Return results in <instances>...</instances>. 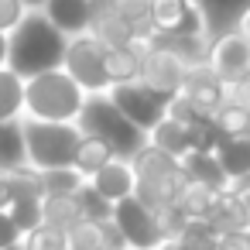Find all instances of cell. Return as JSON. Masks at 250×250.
Instances as JSON below:
<instances>
[{"mask_svg": "<svg viewBox=\"0 0 250 250\" xmlns=\"http://www.w3.org/2000/svg\"><path fill=\"white\" fill-rule=\"evenodd\" d=\"M65 45H69V38L42 11H28L21 18V24L7 35V69L18 72L21 79L62 69Z\"/></svg>", "mask_w": 250, "mask_h": 250, "instance_id": "cell-1", "label": "cell"}, {"mask_svg": "<svg viewBox=\"0 0 250 250\" xmlns=\"http://www.w3.org/2000/svg\"><path fill=\"white\" fill-rule=\"evenodd\" d=\"M86 93L65 76V69H52L42 76L24 79V117L48 120V124H76Z\"/></svg>", "mask_w": 250, "mask_h": 250, "instance_id": "cell-2", "label": "cell"}, {"mask_svg": "<svg viewBox=\"0 0 250 250\" xmlns=\"http://www.w3.org/2000/svg\"><path fill=\"white\" fill-rule=\"evenodd\" d=\"M76 127H79L83 134L100 137L103 144H110V151H113L117 158H124V161H130V158L147 144V134H144L141 127H134V124L117 110V103H113L106 93L86 96Z\"/></svg>", "mask_w": 250, "mask_h": 250, "instance_id": "cell-3", "label": "cell"}, {"mask_svg": "<svg viewBox=\"0 0 250 250\" xmlns=\"http://www.w3.org/2000/svg\"><path fill=\"white\" fill-rule=\"evenodd\" d=\"M130 168H134V178H137L134 199L144 202L151 212L171 206V202L178 199L182 185L188 182L182 161L171 158V154H165V151H158V147H151V144H144V147L130 158Z\"/></svg>", "mask_w": 250, "mask_h": 250, "instance_id": "cell-4", "label": "cell"}, {"mask_svg": "<svg viewBox=\"0 0 250 250\" xmlns=\"http://www.w3.org/2000/svg\"><path fill=\"white\" fill-rule=\"evenodd\" d=\"M24 124V151L28 168L52 171V168H72L76 147L83 130L76 124H48V120H21Z\"/></svg>", "mask_w": 250, "mask_h": 250, "instance_id": "cell-5", "label": "cell"}, {"mask_svg": "<svg viewBox=\"0 0 250 250\" xmlns=\"http://www.w3.org/2000/svg\"><path fill=\"white\" fill-rule=\"evenodd\" d=\"M65 76H72V83L93 96V93H110V79H106V48L86 31L69 38L65 45V62H62Z\"/></svg>", "mask_w": 250, "mask_h": 250, "instance_id": "cell-6", "label": "cell"}, {"mask_svg": "<svg viewBox=\"0 0 250 250\" xmlns=\"http://www.w3.org/2000/svg\"><path fill=\"white\" fill-rule=\"evenodd\" d=\"M110 219H113L117 229L124 233L127 250H158V247L165 243V233H161V226H158V216H154L144 202H137L134 195L113 202V216H110Z\"/></svg>", "mask_w": 250, "mask_h": 250, "instance_id": "cell-7", "label": "cell"}, {"mask_svg": "<svg viewBox=\"0 0 250 250\" xmlns=\"http://www.w3.org/2000/svg\"><path fill=\"white\" fill-rule=\"evenodd\" d=\"M185 72H188V65L178 55H171L168 48H158V45H144V52H141V79L137 83H144L151 93L171 100L175 93H182Z\"/></svg>", "mask_w": 250, "mask_h": 250, "instance_id": "cell-8", "label": "cell"}, {"mask_svg": "<svg viewBox=\"0 0 250 250\" xmlns=\"http://www.w3.org/2000/svg\"><path fill=\"white\" fill-rule=\"evenodd\" d=\"M113 103H117V110L134 124V127H141L144 134L154 127V124H161L165 120V110H168V100L165 96H158V93H151L144 83H124V86H110V93H106Z\"/></svg>", "mask_w": 250, "mask_h": 250, "instance_id": "cell-9", "label": "cell"}, {"mask_svg": "<svg viewBox=\"0 0 250 250\" xmlns=\"http://www.w3.org/2000/svg\"><path fill=\"white\" fill-rule=\"evenodd\" d=\"M206 65H209L223 83H233V79L250 76V42L240 38L236 31H226V35L209 38Z\"/></svg>", "mask_w": 250, "mask_h": 250, "instance_id": "cell-10", "label": "cell"}, {"mask_svg": "<svg viewBox=\"0 0 250 250\" xmlns=\"http://www.w3.org/2000/svg\"><path fill=\"white\" fill-rule=\"evenodd\" d=\"M182 96L199 110V117H216L223 106H226V83L202 62V65H192L185 72V83H182Z\"/></svg>", "mask_w": 250, "mask_h": 250, "instance_id": "cell-11", "label": "cell"}, {"mask_svg": "<svg viewBox=\"0 0 250 250\" xmlns=\"http://www.w3.org/2000/svg\"><path fill=\"white\" fill-rule=\"evenodd\" d=\"M154 35H206L195 0H151Z\"/></svg>", "mask_w": 250, "mask_h": 250, "instance_id": "cell-12", "label": "cell"}, {"mask_svg": "<svg viewBox=\"0 0 250 250\" xmlns=\"http://www.w3.org/2000/svg\"><path fill=\"white\" fill-rule=\"evenodd\" d=\"M89 35L103 45V48H127V45H141L134 28L110 7V0H93V21H89Z\"/></svg>", "mask_w": 250, "mask_h": 250, "instance_id": "cell-13", "label": "cell"}, {"mask_svg": "<svg viewBox=\"0 0 250 250\" xmlns=\"http://www.w3.org/2000/svg\"><path fill=\"white\" fill-rule=\"evenodd\" d=\"M42 14H45L65 38H76V35H86V31H89L93 0H48V4L42 7Z\"/></svg>", "mask_w": 250, "mask_h": 250, "instance_id": "cell-14", "label": "cell"}, {"mask_svg": "<svg viewBox=\"0 0 250 250\" xmlns=\"http://www.w3.org/2000/svg\"><path fill=\"white\" fill-rule=\"evenodd\" d=\"M89 185L106 199V202H120V199H130L134 195V185H137V178H134V168H130V161H124V158H113L106 168H100L93 178H89Z\"/></svg>", "mask_w": 250, "mask_h": 250, "instance_id": "cell-15", "label": "cell"}, {"mask_svg": "<svg viewBox=\"0 0 250 250\" xmlns=\"http://www.w3.org/2000/svg\"><path fill=\"white\" fill-rule=\"evenodd\" d=\"M199 14H202V28H206V42L216 35L233 31V21L240 18V11L250 4V0H195Z\"/></svg>", "mask_w": 250, "mask_h": 250, "instance_id": "cell-16", "label": "cell"}, {"mask_svg": "<svg viewBox=\"0 0 250 250\" xmlns=\"http://www.w3.org/2000/svg\"><path fill=\"white\" fill-rule=\"evenodd\" d=\"M182 168H185V178L188 182H199V185H209L216 192H226L229 188V178L219 165L216 154H206V151H188L182 158Z\"/></svg>", "mask_w": 250, "mask_h": 250, "instance_id": "cell-17", "label": "cell"}, {"mask_svg": "<svg viewBox=\"0 0 250 250\" xmlns=\"http://www.w3.org/2000/svg\"><path fill=\"white\" fill-rule=\"evenodd\" d=\"M28 168V151H24V124L7 120L0 124V175H14Z\"/></svg>", "mask_w": 250, "mask_h": 250, "instance_id": "cell-18", "label": "cell"}, {"mask_svg": "<svg viewBox=\"0 0 250 250\" xmlns=\"http://www.w3.org/2000/svg\"><path fill=\"white\" fill-rule=\"evenodd\" d=\"M147 45H158V48H168L171 55H178L188 69L192 65H202L206 62V52H209V42L206 35H154Z\"/></svg>", "mask_w": 250, "mask_h": 250, "instance_id": "cell-19", "label": "cell"}, {"mask_svg": "<svg viewBox=\"0 0 250 250\" xmlns=\"http://www.w3.org/2000/svg\"><path fill=\"white\" fill-rule=\"evenodd\" d=\"M141 52H144V45L106 48V79H110V86H124V83L141 79Z\"/></svg>", "mask_w": 250, "mask_h": 250, "instance_id": "cell-20", "label": "cell"}, {"mask_svg": "<svg viewBox=\"0 0 250 250\" xmlns=\"http://www.w3.org/2000/svg\"><path fill=\"white\" fill-rule=\"evenodd\" d=\"M209 223H212V229H216V233L250 229V212H247L243 199H240V195H236L233 188H226V192L219 195V202H216V209H212Z\"/></svg>", "mask_w": 250, "mask_h": 250, "instance_id": "cell-21", "label": "cell"}, {"mask_svg": "<svg viewBox=\"0 0 250 250\" xmlns=\"http://www.w3.org/2000/svg\"><path fill=\"white\" fill-rule=\"evenodd\" d=\"M216 158H219L229 185L247 178L250 175V137H223L216 147Z\"/></svg>", "mask_w": 250, "mask_h": 250, "instance_id": "cell-22", "label": "cell"}, {"mask_svg": "<svg viewBox=\"0 0 250 250\" xmlns=\"http://www.w3.org/2000/svg\"><path fill=\"white\" fill-rule=\"evenodd\" d=\"M113 158H117V154L110 151V144H103L100 137L83 134V137H79V147H76V158H72V168L89 182V178H93L100 168H106Z\"/></svg>", "mask_w": 250, "mask_h": 250, "instance_id": "cell-23", "label": "cell"}, {"mask_svg": "<svg viewBox=\"0 0 250 250\" xmlns=\"http://www.w3.org/2000/svg\"><path fill=\"white\" fill-rule=\"evenodd\" d=\"M219 195H223V192H216V188H209V185L185 182L182 192H178V199H175V206H178L188 219H209L212 209H216V202H219Z\"/></svg>", "mask_w": 250, "mask_h": 250, "instance_id": "cell-24", "label": "cell"}, {"mask_svg": "<svg viewBox=\"0 0 250 250\" xmlns=\"http://www.w3.org/2000/svg\"><path fill=\"white\" fill-rule=\"evenodd\" d=\"M147 144L182 161V158L188 154V127H182V124H175L171 117H165L161 124H154V127L147 130Z\"/></svg>", "mask_w": 250, "mask_h": 250, "instance_id": "cell-25", "label": "cell"}, {"mask_svg": "<svg viewBox=\"0 0 250 250\" xmlns=\"http://www.w3.org/2000/svg\"><path fill=\"white\" fill-rule=\"evenodd\" d=\"M79 219H83V212H79L76 195H45L42 199V223L45 226H52L59 233H69Z\"/></svg>", "mask_w": 250, "mask_h": 250, "instance_id": "cell-26", "label": "cell"}, {"mask_svg": "<svg viewBox=\"0 0 250 250\" xmlns=\"http://www.w3.org/2000/svg\"><path fill=\"white\" fill-rule=\"evenodd\" d=\"M24 120V79L11 69H0V124Z\"/></svg>", "mask_w": 250, "mask_h": 250, "instance_id": "cell-27", "label": "cell"}, {"mask_svg": "<svg viewBox=\"0 0 250 250\" xmlns=\"http://www.w3.org/2000/svg\"><path fill=\"white\" fill-rule=\"evenodd\" d=\"M110 7L134 28L137 42L147 45L154 38V21H151V0H110Z\"/></svg>", "mask_w": 250, "mask_h": 250, "instance_id": "cell-28", "label": "cell"}, {"mask_svg": "<svg viewBox=\"0 0 250 250\" xmlns=\"http://www.w3.org/2000/svg\"><path fill=\"white\" fill-rule=\"evenodd\" d=\"M7 216L14 219V226H18L21 236H24V233H31V229L42 226V199H38V195H18V199H11Z\"/></svg>", "mask_w": 250, "mask_h": 250, "instance_id": "cell-29", "label": "cell"}, {"mask_svg": "<svg viewBox=\"0 0 250 250\" xmlns=\"http://www.w3.org/2000/svg\"><path fill=\"white\" fill-rule=\"evenodd\" d=\"M42 175V192L45 195H76L79 185L86 182L76 168H52V171H38Z\"/></svg>", "mask_w": 250, "mask_h": 250, "instance_id": "cell-30", "label": "cell"}, {"mask_svg": "<svg viewBox=\"0 0 250 250\" xmlns=\"http://www.w3.org/2000/svg\"><path fill=\"white\" fill-rule=\"evenodd\" d=\"M76 202H79V212H83V219H89V223H106L110 216H113V202H106L89 182H83L79 185V192H76Z\"/></svg>", "mask_w": 250, "mask_h": 250, "instance_id": "cell-31", "label": "cell"}, {"mask_svg": "<svg viewBox=\"0 0 250 250\" xmlns=\"http://www.w3.org/2000/svg\"><path fill=\"white\" fill-rule=\"evenodd\" d=\"M216 130L223 137H250V110H240V106H223L216 117H212Z\"/></svg>", "mask_w": 250, "mask_h": 250, "instance_id": "cell-32", "label": "cell"}, {"mask_svg": "<svg viewBox=\"0 0 250 250\" xmlns=\"http://www.w3.org/2000/svg\"><path fill=\"white\" fill-rule=\"evenodd\" d=\"M178 240H182L188 250H216L219 233L212 229V223H209V219H188V226L178 233Z\"/></svg>", "mask_w": 250, "mask_h": 250, "instance_id": "cell-33", "label": "cell"}, {"mask_svg": "<svg viewBox=\"0 0 250 250\" xmlns=\"http://www.w3.org/2000/svg\"><path fill=\"white\" fill-rule=\"evenodd\" d=\"M65 243H69V250H103V223L79 219L65 233Z\"/></svg>", "mask_w": 250, "mask_h": 250, "instance_id": "cell-34", "label": "cell"}, {"mask_svg": "<svg viewBox=\"0 0 250 250\" xmlns=\"http://www.w3.org/2000/svg\"><path fill=\"white\" fill-rule=\"evenodd\" d=\"M219 141H223V134L216 130V124L212 120H195L192 127H188V151H206V154H216V147H219Z\"/></svg>", "mask_w": 250, "mask_h": 250, "instance_id": "cell-35", "label": "cell"}, {"mask_svg": "<svg viewBox=\"0 0 250 250\" xmlns=\"http://www.w3.org/2000/svg\"><path fill=\"white\" fill-rule=\"evenodd\" d=\"M24 250H69V243H65V233H59V229H52V226H38V229H31V233H24Z\"/></svg>", "mask_w": 250, "mask_h": 250, "instance_id": "cell-36", "label": "cell"}, {"mask_svg": "<svg viewBox=\"0 0 250 250\" xmlns=\"http://www.w3.org/2000/svg\"><path fill=\"white\" fill-rule=\"evenodd\" d=\"M154 216H158V226H161L165 240H175V236H178V233L188 226V216H185V212H182L175 202H171V206H165V209H158Z\"/></svg>", "mask_w": 250, "mask_h": 250, "instance_id": "cell-37", "label": "cell"}, {"mask_svg": "<svg viewBox=\"0 0 250 250\" xmlns=\"http://www.w3.org/2000/svg\"><path fill=\"white\" fill-rule=\"evenodd\" d=\"M165 117H171V120H175V124H182V127H192L195 120H202V117H199V110H195V106H192V103H188L182 93H175V96L168 100ZM206 120H209V117H206Z\"/></svg>", "mask_w": 250, "mask_h": 250, "instance_id": "cell-38", "label": "cell"}, {"mask_svg": "<svg viewBox=\"0 0 250 250\" xmlns=\"http://www.w3.org/2000/svg\"><path fill=\"white\" fill-rule=\"evenodd\" d=\"M24 14H28V11H24L21 0H0V31L11 35V31L21 24V18H24Z\"/></svg>", "mask_w": 250, "mask_h": 250, "instance_id": "cell-39", "label": "cell"}, {"mask_svg": "<svg viewBox=\"0 0 250 250\" xmlns=\"http://www.w3.org/2000/svg\"><path fill=\"white\" fill-rule=\"evenodd\" d=\"M226 103L229 106H240V110H250V76L226 83Z\"/></svg>", "mask_w": 250, "mask_h": 250, "instance_id": "cell-40", "label": "cell"}, {"mask_svg": "<svg viewBox=\"0 0 250 250\" xmlns=\"http://www.w3.org/2000/svg\"><path fill=\"white\" fill-rule=\"evenodd\" d=\"M24 236H21V229L14 226V219L7 216V209H0V250H7V247H18Z\"/></svg>", "mask_w": 250, "mask_h": 250, "instance_id": "cell-41", "label": "cell"}, {"mask_svg": "<svg viewBox=\"0 0 250 250\" xmlns=\"http://www.w3.org/2000/svg\"><path fill=\"white\" fill-rule=\"evenodd\" d=\"M216 250H250V229H233V233H219Z\"/></svg>", "mask_w": 250, "mask_h": 250, "instance_id": "cell-42", "label": "cell"}, {"mask_svg": "<svg viewBox=\"0 0 250 250\" xmlns=\"http://www.w3.org/2000/svg\"><path fill=\"white\" fill-rule=\"evenodd\" d=\"M233 31H236L240 38H247V42H250V4H247V7L240 11V18L233 21Z\"/></svg>", "mask_w": 250, "mask_h": 250, "instance_id": "cell-43", "label": "cell"}, {"mask_svg": "<svg viewBox=\"0 0 250 250\" xmlns=\"http://www.w3.org/2000/svg\"><path fill=\"white\" fill-rule=\"evenodd\" d=\"M229 188L243 199V206H247V212H250V175H247V178H240V182H233Z\"/></svg>", "mask_w": 250, "mask_h": 250, "instance_id": "cell-44", "label": "cell"}, {"mask_svg": "<svg viewBox=\"0 0 250 250\" xmlns=\"http://www.w3.org/2000/svg\"><path fill=\"white\" fill-rule=\"evenodd\" d=\"M0 69H7V35L0 31Z\"/></svg>", "mask_w": 250, "mask_h": 250, "instance_id": "cell-45", "label": "cell"}, {"mask_svg": "<svg viewBox=\"0 0 250 250\" xmlns=\"http://www.w3.org/2000/svg\"><path fill=\"white\" fill-rule=\"evenodd\" d=\"M158 250H188V247H185V243H182V240L175 236V240H165V243H161Z\"/></svg>", "mask_w": 250, "mask_h": 250, "instance_id": "cell-46", "label": "cell"}, {"mask_svg": "<svg viewBox=\"0 0 250 250\" xmlns=\"http://www.w3.org/2000/svg\"><path fill=\"white\" fill-rule=\"evenodd\" d=\"M21 4H24V11H42L48 0H21Z\"/></svg>", "mask_w": 250, "mask_h": 250, "instance_id": "cell-47", "label": "cell"}, {"mask_svg": "<svg viewBox=\"0 0 250 250\" xmlns=\"http://www.w3.org/2000/svg\"><path fill=\"white\" fill-rule=\"evenodd\" d=\"M7 250H24V243H18V247H7Z\"/></svg>", "mask_w": 250, "mask_h": 250, "instance_id": "cell-48", "label": "cell"}, {"mask_svg": "<svg viewBox=\"0 0 250 250\" xmlns=\"http://www.w3.org/2000/svg\"><path fill=\"white\" fill-rule=\"evenodd\" d=\"M103 250H106V247H103Z\"/></svg>", "mask_w": 250, "mask_h": 250, "instance_id": "cell-49", "label": "cell"}]
</instances>
